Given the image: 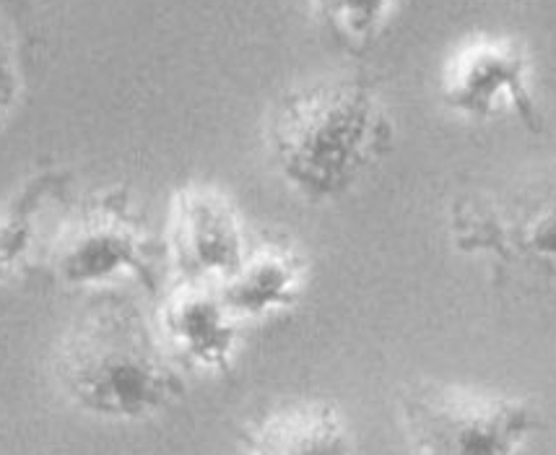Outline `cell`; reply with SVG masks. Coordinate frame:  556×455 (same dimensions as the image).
Returning a JSON list of instances; mask_svg holds the SVG:
<instances>
[{"label":"cell","instance_id":"cell-1","mask_svg":"<svg viewBox=\"0 0 556 455\" xmlns=\"http://www.w3.org/2000/svg\"><path fill=\"white\" fill-rule=\"evenodd\" d=\"M266 141L276 167L307 201H333L393 147V121L367 78L296 87L274 104Z\"/></svg>","mask_w":556,"mask_h":455},{"label":"cell","instance_id":"cell-2","mask_svg":"<svg viewBox=\"0 0 556 455\" xmlns=\"http://www.w3.org/2000/svg\"><path fill=\"white\" fill-rule=\"evenodd\" d=\"M55 372L68 399L104 419H143L182 391L136 305L108 296L63 339Z\"/></svg>","mask_w":556,"mask_h":455},{"label":"cell","instance_id":"cell-3","mask_svg":"<svg viewBox=\"0 0 556 455\" xmlns=\"http://www.w3.org/2000/svg\"><path fill=\"white\" fill-rule=\"evenodd\" d=\"M463 253L484 255L496 274H556V164L494 188L463 190L450 208Z\"/></svg>","mask_w":556,"mask_h":455},{"label":"cell","instance_id":"cell-4","mask_svg":"<svg viewBox=\"0 0 556 455\" xmlns=\"http://www.w3.org/2000/svg\"><path fill=\"white\" fill-rule=\"evenodd\" d=\"M399 408L419 455H515L539 430L526 401L434 380L403 386Z\"/></svg>","mask_w":556,"mask_h":455},{"label":"cell","instance_id":"cell-5","mask_svg":"<svg viewBox=\"0 0 556 455\" xmlns=\"http://www.w3.org/2000/svg\"><path fill=\"white\" fill-rule=\"evenodd\" d=\"M52 271L65 283H94L134 271L151 287V263L128 195L112 190L81 211L52 248Z\"/></svg>","mask_w":556,"mask_h":455},{"label":"cell","instance_id":"cell-6","mask_svg":"<svg viewBox=\"0 0 556 455\" xmlns=\"http://www.w3.org/2000/svg\"><path fill=\"white\" fill-rule=\"evenodd\" d=\"M531 63L526 50L509 39H476L455 52L442 74V99L468 117H489L505 102L539 134L541 112L531 91Z\"/></svg>","mask_w":556,"mask_h":455},{"label":"cell","instance_id":"cell-7","mask_svg":"<svg viewBox=\"0 0 556 455\" xmlns=\"http://www.w3.org/2000/svg\"><path fill=\"white\" fill-rule=\"evenodd\" d=\"M250 455H351L354 438L330 401H291L242 432Z\"/></svg>","mask_w":556,"mask_h":455},{"label":"cell","instance_id":"cell-8","mask_svg":"<svg viewBox=\"0 0 556 455\" xmlns=\"http://www.w3.org/2000/svg\"><path fill=\"white\" fill-rule=\"evenodd\" d=\"M240 232L231 211L216 195L188 190L177 198L175 255L193 279L240 271Z\"/></svg>","mask_w":556,"mask_h":455},{"label":"cell","instance_id":"cell-9","mask_svg":"<svg viewBox=\"0 0 556 455\" xmlns=\"http://www.w3.org/2000/svg\"><path fill=\"white\" fill-rule=\"evenodd\" d=\"M71 185L68 169H42L29 177L5 206H0V281H9L24 268L35 242V222L52 198Z\"/></svg>","mask_w":556,"mask_h":455},{"label":"cell","instance_id":"cell-10","mask_svg":"<svg viewBox=\"0 0 556 455\" xmlns=\"http://www.w3.org/2000/svg\"><path fill=\"white\" fill-rule=\"evenodd\" d=\"M37 45L31 0H0V125L22 102Z\"/></svg>","mask_w":556,"mask_h":455},{"label":"cell","instance_id":"cell-11","mask_svg":"<svg viewBox=\"0 0 556 455\" xmlns=\"http://www.w3.org/2000/svg\"><path fill=\"white\" fill-rule=\"evenodd\" d=\"M224 305L201 294H188L175 300L167 309V328L177 344L203 362H218L227 357L231 346V331L224 326Z\"/></svg>","mask_w":556,"mask_h":455},{"label":"cell","instance_id":"cell-12","mask_svg":"<svg viewBox=\"0 0 556 455\" xmlns=\"http://www.w3.org/2000/svg\"><path fill=\"white\" fill-rule=\"evenodd\" d=\"M296 281V268L289 255L263 253L231 276L224 307L235 313L257 315L289 296Z\"/></svg>","mask_w":556,"mask_h":455},{"label":"cell","instance_id":"cell-13","mask_svg":"<svg viewBox=\"0 0 556 455\" xmlns=\"http://www.w3.org/2000/svg\"><path fill=\"white\" fill-rule=\"evenodd\" d=\"M399 0H313L317 22L343 50L362 52L380 37Z\"/></svg>","mask_w":556,"mask_h":455}]
</instances>
